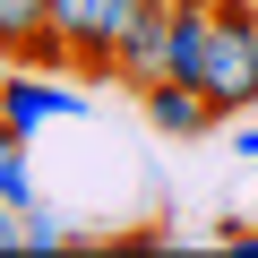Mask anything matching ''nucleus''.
I'll list each match as a JSON object with an SVG mask.
<instances>
[{
  "label": "nucleus",
  "instance_id": "obj_1",
  "mask_svg": "<svg viewBox=\"0 0 258 258\" xmlns=\"http://www.w3.org/2000/svg\"><path fill=\"white\" fill-rule=\"evenodd\" d=\"M198 86L224 103V120L258 112V0H215V26H207Z\"/></svg>",
  "mask_w": 258,
  "mask_h": 258
},
{
  "label": "nucleus",
  "instance_id": "obj_2",
  "mask_svg": "<svg viewBox=\"0 0 258 258\" xmlns=\"http://www.w3.org/2000/svg\"><path fill=\"white\" fill-rule=\"evenodd\" d=\"M129 9H138V0H52V35L69 43L78 78H112V43H120Z\"/></svg>",
  "mask_w": 258,
  "mask_h": 258
},
{
  "label": "nucleus",
  "instance_id": "obj_3",
  "mask_svg": "<svg viewBox=\"0 0 258 258\" xmlns=\"http://www.w3.org/2000/svg\"><path fill=\"white\" fill-rule=\"evenodd\" d=\"M164 60H172V0H138L129 26H120V43H112V86L147 95L164 78Z\"/></svg>",
  "mask_w": 258,
  "mask_h": 258
},
{
  "label": "nucleus",
  "instance_id": "obj_4",
  "mask_svg": "<svg viewBox=\"0 0 258 258\" xmlns=\"http://www.w3.org/2000/svg\"><path fill=\"white\" fill-rule=\"evenodd\" d=\"M0 60L9 69H43V78H78L69 43L52 35V0H0Z\"/></svg>",
  "mask_w": 258,
  "mask_h": 258
},
{
  "label": "nucleus",
  "instance_id": "obj_5",
  "mask_svg": "<svg viewBox=\"0 0 258 258\" xmlns=\"http://www.w3.org/2000/svg\"><path fill=\"white\" fill-rule=\"evenodd\" d=\"M78 112H86V95L60 86V78H43V69H9V78H0V120L26 129V138L52 129V120H78Z\"/></svg>",
  "mask_w": 258,
  "mask_h": 258
},
{
  "label": "nucleus",
  "instance_id": "obj_6",
  "mask_svg": "<svg viewBox=\"0 0 258 258\" xmlns=\"http://www.w3.org/2000/svg\"><path fill=\"white\" fill-rule=\"evenodd\" d=\"M138 103H147V120L164 129V138H207V129L224 120V103H215V95H207L198 78H155V86H147Z\"/></svg>",
  "mask_w": 258,
  "mask_h": 258
},
{
  "label": "nucleus",
  "instance_id": "obj_7",
  "mask_svg": "<svg viewBox=\"0 0 258 258\" xmlns=\"http://www.w3.org/2000/svg\"><path fill=\"white\" fill-rule=\"evenodd\" d=\"M0 198L9 207H35V172H26V129L0 120Z\"/></svg>",
  "mask_w": 258,
  "mask_h": 258
},
{
  "label": "nucleus",
  "instance_id": "obj_8",
  "mask_svg": "<svg viewBox=\"0 0 258 258\" xmlns=\"http://www.w3.org/2000/svg\"><path fill=\"white\" fill-rule=\"evenodd\" d=\"M26 249H86V232H69L52 207H26Z\"/></svg>",
  "mask_w": 258,
  "mask_h": 258
},
{
  "label": "nucleus",
  "instance_id": "obj_9",
  "mask_svg": "<svg viewBox=\"0 0 258 258\" xmlns=\"http://www.w3.org/2000/svg\"><path fill=\"white\" fill-rule=\"evenodd\" d=\"M0 249H26V207L0 198Z\"/></svg>",
  "mask_w": 258,
  "mask_h": 258
},
{
  "label": "nucleus",
  "instance_id": "obj_10",
  "mask_svg": "<svg viewBox=\"0 0 258 258\" xmlns=\"http://www.w3.org/2000/svg\"><path fill=\"white\" fill-rule=\"evenodd\" d=\"M232 155H249V164H258V120H241V129H232Z\"/></svg>",
  "mask_w": 258,
  "mask_h": 258
}]
</instances>
